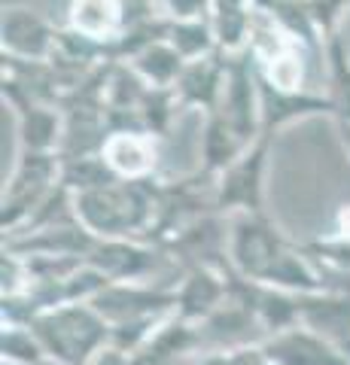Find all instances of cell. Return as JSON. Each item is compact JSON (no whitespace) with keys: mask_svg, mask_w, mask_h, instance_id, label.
Wrapping results in <instances>:
<instances>
[{"mask_svg":"<svg viewBox=\"0 0 350 365\" xmlns=\"http://www.w3.org/2000/svg\"><path fill=\"white\" fill-rule=\"evenodd\" d=\"M80 222L95 237H150L159 213V177L113 180L73 195Z\"/></svg>","mask_w":350,"mask_h":365,"instance_id":"cell-1","label":"cell"},{"mask_svg":"<svg viewBox=\"0 0 350 365\" xmlns=\"http://www.w3.org/2000/svg\"><path fill=\"white\" fill-rule=\"evenodd\" d=\"M31 329L37 332L46 356L58 365H86L113 338V323L92 302H67L34 317Z\"/></svg>","mask_w":350,"mask_h":365,"instance_id":"cell-2","label":"cell"},{"mask_svg":"<svg viewBox=\"0 0 350 365\" xmlns=\"http://www.w3.org/2000/svg\"><path fill=\"white\" fill-rule=\"evenodd\" d=\"M61 180V153H19V165L4 186V210H0V228L16 235L28 225L31 213L40 201L58 186Z\"/></svg>","mask_w":350,"mask_h":365,"instance_id":"cell-3","label":"cell"},{"mask_svg":"<svg viewBox=\"0 0 350 365\" xmlns=\"http://www.w3.org/2000/svg\"><path fill=\"white\" fill-rule=\"evenodd\" d=\"M292 244L265 213H235L229 232V262L247 280L265 283L271 268Z\"/></svg>","mask_w":350,"mask_h":365,"instance_id":"cell-4","label":"cell"},{"mask_svg":"<svg viewBox=\"0 0 350 365\" xmlns=\"http://www.w3.org/2000/svg\"><path fill=\"white\" fill-rule=\"evenodd\" d=\"M88 265L104 271L113 283H153V277L162 280L165 271L180 268L165 247L143 237H98L88 253Z\"/></svg>","mask_w":350,"mask_h":365,"instance_id":"cell-5","label":"cell"},{"mask_svg":"<svg viewBox=\"0 0 350 365\" xmlns=\"http://www.w3.org/2000/svg\"><path fill=\"white\" fill-rule=\"evenodd\" d=\"M274 134H259L247 146V153L225 168L217 180V210L225 216L235 213H265V170L268 150Z\"/></svg>","mask_w":350,"mask_h":365,"instance_id":"cell-6","label":"cell"},{"mask_svg":"<svg viewBox=\"0 0 350 365\" xmlns=\"http://www.w3.org/2000/svg\"><path fill=\"white\" fill-rule=\"evenodd\" d=\"M217 113L238 131L244 140L262 134V95H259V67L250 52L229 55V79Z\"/></svg>","mask_w":350,"mask_h":365,"instance_id":"cell-7","label":"cell"},{"mask_svg":"<svg viewBox=\"0 0 350 365\" xmlns=\"http://www.w3.org/2000/svg\"><path fill=\"white\" fill-rule=\"evenodd\" d=\"M92 304L113 326L138 317L174 314L177 287H165V283H110L95 295Z\"/></svg>","mask_w":350,"mask_h":365,"instance_id":"cell-8","label":"cell"},{"mask_svg":"<svg viewBox=\"0 0 350 365\" xmlns=\"http://www.w3.org/2000/svg\"><path fill=\"white\" fill-rule=\"evenodd\" d=\"M58 43V25L28 6H6L0 16V55L46 61Z\"/></svg>","mask_w":350,"mask_h":365,"instance_id":"cell-9","label":"cell"},{"mask_svg":"<svg viewBox=\"0 0 350 365\" xmlns=\"http://www.w3.org/2000/svg\"><path fill=\"white\" fill-rule=\"evenodd\" d=\"M271 365H350V350L314 332L311 326H289L262 341Z\"/></svg>","mask_w":350,"mask_h":365,"instance_id":"cell-10","label":"cell"},{"mask_svg":"<svg viewBox=\"0 0 350 365\" xmlns=\"http://www.w3.org/2000/svg\"><path fill=\"white\" fill-rule=\"evenodd\" d=\"M232 265H195L180 274L177 283V317L189 323L207 319L220 304L229 299Z\"/></svg>","mask_w":350,"mask_h":365,"instance_id":"cell-11","label":"cell"},{"mask_svg":"<svg viewBox=\"0 0 350 365\" xmlns=\"http://www.w3.org/2000/svg\"><path fill=\"white\" fill-rule=\"evenodd\" d=\"M225 79H229V52L217 49L205 55V58L186 61L183 73H180L174 86L180 107L201 110L205 116L207 113H217L222 91H225Z\"/></svg>","mask_w":350,"mask_h":365,"instance_id":"cell-12","label":"cell"},{"mask_svg":"<svg viewBox=\"0 0 350 365\" xmlns=\"http://www.w3.org/2000/svg\"><path fill=\"white\" fill-rule=\"evenodd\" d=\"M259 95H262V134H274L284 125L304 116H317V113H329L332 116L329 95H320V91L311 88H299V91L274 88L262 73H259Z\"/></svg>","mask_w":350,"mask_h":365,"instance_id":"cell-13","label":"cell"},{"mask_svg":"<svg viewBox=\"0 0 350 365\" xmlns=\"http://www.w3.org/2000/svg\"><path fill=\"white\" fill-rule=\"evenodd\" d=\"M302 323L350 350V289L302 292Z\"/></svg>","mask_w":350,"mask_h":365,"instance_id":"cell-14","label":"cell"},{"mask_svg":"<svg viewBox=\"0 0 350 365\" xmlns=\"http://www.w3.org/2000/svg\"><path fill=\"white\" fill-rule=\"evenodd\" d=\"M101 155L107 158V165L122 180L153 177L155 158H159V137H153L146 131H113Z\"/></svg>","mask_w":350,"mask_h":365,"instance_id":"cell-15","label":"cell"},{"mask_svg":"<svg viewBox=\"0 0 350 365\" xmlns=\"http://www.w3.org/2000/svg\"><path fill=\"white\" fill-rule=\"evenodd\" d=\"M64 25L107 43L125 28V0H71Z\"/></svg>","mask_w":350,"mask_h":365,"instance_id":"cell-16","label":"cell"},{"mask_svg":"<svg viewBox=\"0 0 350 365\" xmlns=\"http://www.w3.org/2000/svg\"><path fill=\"white\" fill-rule=\"evenodd\" d=\"M19 143L28 153H58L64 140V113L55 104H31L16 110Z\"/></svg>","mask_w":350,"mask_h":365,"instance_id":"cell-17","label":"cell"},{"mask_svg":"<svg viewBox=\"0 0 350 365\" xmlns=\"http://www.w3.org/2000/svg\"><path fill=\"white\" fill-rule=\"evenodd\" d=\"M247 146L250 140H244L220 113H207L205 131H201V170L220 177L225 168H232L247 153Z\"/></svg>","mask_w":350,"mask_h":365,"instance_id":"cell-18","label":"cell"},{"mask_svg":"<svg viewBox=\"0 0 350 365\" xmlns=\"http://www.w3.org/2000/svg\"><path fill=\"white\" fill-rule=\"evenodd\" d=\"M323 71L329 79V101H332V116L338 125H350V52L341 34L326 40L323 46Z\"/></svg>","mask_w":350,"mask_h":365,"instance_id":"cell-19","label":"cell"},{"mask_svg":"<svg viewBox=\"0 0 350 365\" xmlns=\"http://www.w3.org/2000/svg\"><path fill=\"white\" fill-rule=\"evenodd\" d=\"M128 64L150 86H155V88H174L180 73H183V67H186V58L180 55V49L171 40H159V43L146 46L143 52H138Z\"/></svg>","mask_w":350,"mask_h":365,"instance_id":"cell-20","label":"cell"},{"mask_svg":"<svg viewBox=\"0 0 350 365\" xmlns=\"http://www.w3.org/2000/svg\"><path fill=\"white\" fill-rule=\"evenodd\" d=\"M119 180L116 170L107 165V158L101 153H88V155H73V158H61V182L73 195L88 189H101L107 182Z\"/></svg>","mask_w":350,"mask_h":365,"instance_id":"cell-21","label":"cell"},{"mask_svg":"<svg viewBox=\"0 0 350 365\" xmlns=\"http://www.w3.org/2000/svg\"><path fill=\"white\" fill-rule=\"evenodd\" d=\"M168 40L177 46L186 61L205 58V55L220 49L210 19H171V34H168Z\"/></svg>","mask_w":350,"mask_h":365,"instance_id":"cell-22","label":"cell"},{"mask_svg":"<svg viewBox=\"0 0 350 365\" xmlns=\"http://www.w3.org/2000/svg\"><path fill=\"white\" fill-rule=\"evenodd\" d=\"M0 353H4V362H9V365H43L49 359L37 332H34L31 326H19V323H4Z\"/></svg>","mask_w":350,"mask_h":365,"instance_id":"cell-23","label":"cell"},{"mask_svg":"<svg viewBox=\"0 0 350 365\" xmlns=\"http://www.w3.org/2000/svg\"><path fill=\"white\" fill-rule=\"evenodd\" d=\"M302 4H304V9H308L314 28L320 31L323 43L329 37H335L344 13H350V0H302Z\"/></svg>","mask_w":350,"mask_h":365,"instance_id":"cell-24","label":"cell"},{"mask_svg":"<svg viewBox=\"0 0 350 365\" xmlns=\"http://www.w3.org/2000/svg\"><path fill=\"white\" fill-rule=\"evenodd\" d=\"M192 365H271L262 344H247V347H235V350H217V353H205Z\"/></svg>","mask_w":350,"mask_h":365,"instance_id":"cell-25","label":"cell"},{"mask_svg":"<svg viewBox=\"0 0 350 365\" xmlns=\"http://www.w3.org/2000/svg\"><path fill=\"white\" fill-rule=\"evenodd\" d=\"M168 19H210L213 0H155Z\"/></svg>","mask_w":350,"mask_h":365,"instance_id":"cell-26","label":"cell"},{"mask_svg":"<svg viewBox=\"0 0 350 365\" xmlns=\"http://www.w3.org/2000/svg\"><path fill=\"white\" fill-rule=\"evenodd\" d=\"M86 365H131V353H125L116 344H107L104 350H98Z\"/></svg>","mask_w":350,"mask_h":365,"instance_id":"cell-27","label":"cell"},{"mask_svg":"<svg viewBox=\"0 0 350 365\" xmlns=\"http://www.w3.org/2000/svg\"><path fill=\"white\" fill-rule=\"evenodd\" d=\"M335 235H341V237H350V204L338 213V232Z\"/></svg>","mask_w":350,"mask_h":365,"instance_id":"cell-28","label":"cell"},{"mask_svg":"<svg viewBox=\"0 0 350 365\" xmlns=\"http://www.w3.org/2000/svg\"><path fill=\"white\" fill-rule=\"evenodd\" d=\"M0 6H28V0H0Z\"/></svg>","mask_w":350,"mask_h":365,"instance_id":"cell-29","label":"cell"},{"mask_svg":"<svg viewBox=\"0 0 350 365\" xmlns=\"http://www.w3.org/2000/svg\"><path fill=\"white\" fill-rule=\"evenodd\" d=\"M341 134H344V143H347V150H350V125H341Z\"/></svg>","mask_w":350,"mask_h":365,"instance_id":"cell-30","label":"cell"}]
</instances>
